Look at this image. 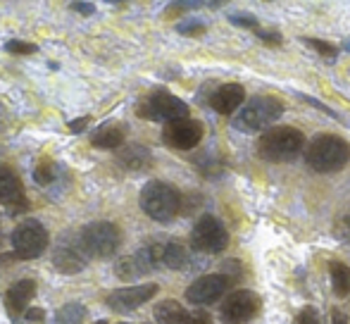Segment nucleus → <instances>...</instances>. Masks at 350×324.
Returning a JSON list of instances; mask_svg holds the SVG:
<instances>
[{"label":"nucleus","mask_w":350,"mask_h":324,"mask_svg":"<svg viewBox=\"0 0 350 324\" xmlns=\"http://www.w3.org/2000/svg\"><path fill=\"white\" fill-rule=\"evenodd\" d=\"M258 308H260L258 293L248 291V288H241V291H234L226 298L219 315L224 324H243L258 312Z\"/></svg>","instance_id":"12"},{"label":"nucleus","mask_w":350,"mask_h":324,"mask_svg":"<svg viewBox=\"0 0 350 324\" xmlns=\"http://www.w3.org/2000/svg\"><path fill=\"white\" fill-rule=\"evenodd\" d=\"M43 317H46V312H43L41 308H29V310L24 312V320L27 322H41Z\"/></svg>","instance_id":"34"},{"label":"nucleus","mask_w":350,"mask_h":324,"mask_svg":"<svg viewBox=\"0 0 350 324\" xmlns=\"http://www.w3.org/2000/svg\"><path fill=\"white\" fill-rule=\"evenodd\" d=\"M281 115H284V105H281L279 98L258 96L236 112L234 126L243 134H255V131L269 129Z\"/></svg>","instance_id":"4"},{"label":"nucleus","mask_w":350,"mask_h":324,"mask_svg":"<svg viewBox=\"0 0 350 324\" xmlns=\"http://www.w3.org/2000/svg\"><path fill=\"white\" fill-rule=\"evenodd\" d=\"M162 141L174 150H191L203 141V124L191 117L167 122L162 129Z\"/></svg>","instance_id":"10"},{"label":"nucleus","mask_w":350,"mask_h":324,"mask_svg":"<svg viewBox=\"0 0 350 324\" xmlns=\"http://www.w3.org/2000/svg\"><path fill=\"white\" fill-rule=\"evenodd\" d=\"M229 22L236 24V27H245V29H260L258 27V19L250 17V14H241V12H231L229 14Z\"/></svg>","instance_id":"29"},{"label":"nucleus","mask_w":350,"mask_h":324,"mask_svg":"<svg viewBox=\"0 0 350 324\" xmlns=\"http://www.w3.org/2000/svg\"><path fill=\"white\" fill-rule=\"evenodd\" d=\"M107 3H115V5H122V3H126V0H107Z\"/></svg>","instance_id":"39"},{"label":"nucleus","mask_w":350,"mask_h":324,"mask_svg":"<svg viewBox=\"0 0 350 324\" xmlns=\"http://www.w3.org/2000/svg\"><path fill=\"white\" fill-rule=\"evenodd\" d=\"M96 324H107V322H96Z\"/></svg>","instance_id":"41"},{"label":"nucleus","mask_w":350,"mask_h":324,"mask_svg":"<svg viewBox=\"0 0 350 324\" xmlns=\"http://www.w3.org/2000/svg\"><path fill=\"white\" fill-rule=\"evenodd\" d=\"M0 203L8 205L12 215H19L29 208L22 179H19L17 172L8 165H0Z\"/></svg>","instance_id":"15"},{"label":"nucleus","mask_w":350,"mask_h":324,"mask_svg":"<svg viewBox=\"0 0 350 324\" xmlns=\"http://www.w3.org/2000/svg\"><path fill=\"white\" fill-rule=\"evenodd\" d=\"M10 241H12V250L19 260H33L38 255H43L51 237H48L46 227L38 219H27V222L14 227Z\"/></svg>","instance_id":"6"},{"label":"nucleus","mask_w":350,"mask_h":324,"mask_svg":"<svg viewBox=\"0 0 350 324\" xmlns=\"http://www.w3.org/2000/svg\"><path fill=\"white\" fill-rule=\"evenodd\" d=\"M305 162L319 174L341 172L350 162V144L336 134H319L305 148Z\"/></svg>","instance_id":"1"},{"label":"nucleus","mask_w":350,"mask_h":324,"mask_svg":"<svg viewBox=\"0 0 350 324\" xmlns=\"http://www.w3.org/2000/svg\"><path fill=\"white\" fill-rule=\"evenodd\" d=\"M160 262L170 269H184L189 265V250L179 241L160 243Z\"/></svg>","instance_id":"21"},{"label":"nucleus","mask_w":350,"mask_h":324,"mask_svg":"<svg viewBox=\"0 0 350 324\" xmlns=\"http://www.w3.org/2000/svg\"><path fill=\"white\" fill-rule=\"evenodd\" d=\"M117 160H120L122 167L126 170H134V172H141V170H148L152 165V155L146 146H139V144H131V146H124V148L117 153Z\"/></svg>","instance_id":"18"},{"label":"nucleus","mask_w":350,"mask_h":324,"mask_svg":"<svg viewBox=\"0 0 350 324\" xmlns=\"http://www.w3.org/2000/svg\"><path fill=\"white\" fill-rule=\"evenodd\" d=\"M300 41H303L308 48H314V51H317L322 57H327V60H336L338 48H336V46H332V43L322 41V38H300Z\"/></svg>","instance_id":"25"},{"label":"nucleus","mask_w":350,"mask_h":324,"mask_svg":"<svg viewBox=\"0 0 350 324\" xmlns=\"http://www.w3.org/2000/svg\"><path fill=\"white\" fill-rule=\"evenodd\" d=\"M346 51H350V41H346Z\"/></svg>","instance_id":"40"},{"label":"nucleus","mask_w":350,"mask_h":324,"mask_svg":"<svg viewBox=\"0 0 350 324\" xmlns=\"http://www.w3.org/2000/svg\"><path fill=\"white\" fill-rule=\"evenodd\" d=\"M155 320L157 324H191V315L181 303L167 298L155 306Z\"/></svg>","instance_id":"19"},{"label":"nucleus","mask_w":350,"mask_h":324,"mask_svg":"<svg viewBox=\"0 0 350 324\" xmlns=\"http://www.w3.org/2000/svg\"><path fill=\"white\" fill-rule=\"evenodd\" d=\"M33 296H36V282H33V279H22V282H17L14 286H10L5 301H8L10 312L19 315V312L27 310V306L33 301Z\"/></svg>","instance_id":"17"},{"label":"nucleus","mask_w":350,"mask_h":324,"mask_svg":"<svg viewBox=\"0 0 350 324\" xmlns=\"http://www.w3.org/2000/svg\"><path fill=\"white\" fill-rule=\"evenodd\" d=\"M203 3H198V0H176V3H172L170 8L165 10L167 17H179V14L184 12H191V10H198Z\"/></svg>","instance_id":"26"},{"label":"nucleus","mask_w":350,"mask_h":324,"mask_svg":"<svg viewBox=\"0 0 350 324\" xmlns=\"http://www.w3.org/2000/svg\"><path fill=\"white\" fill-rule=\"evenodd\" d=\"M305 148V136L295 126H272L260 136L258 153L267 162H288Z\"/></svg>","instance_id":"3"},{"label":"nucleus","mask_w":350,"mask_h":324,"mask_svg":"<svg viewBox=\"0 0 350 324\" xmlns=\"http://www.w3.org/2000/svg\"><path fill=\"white\" fill-rule=\"evenodd\" d=\"M136 115L150 122H174L189 117V105L167 91H152L136 105Z\"/></svg>","instance_id":"5"},{"label":"nucleus","mask_w":350,"mask_h":324,"mask_svg":"<svg viewBox=\"0 0 350 324\" xmlns=\"http://www.w3.org/2000/svg\"><path fill=\"white\" fill-rule=\"evenodd\" d=\"M88 258L91 255L86 253L81 241V234L79 237H72V234H65L60 241L53 248V267L62 274H77L86 267Z\"/></svg>","instance_id":"9"},{"label":"nucleus","mask_w":350,"mask_h":324,"mask_svg":"<svg viewBox=\"0 0 350 324\" xmlns=\"http://www.w3.org/2000/svg\"><path fill=\"white\" fill-rule=\"evenodd\" d=\"M176 31H179L181 36H203L205 22H200V19H189V22L176 24Z\"/></svg>","instance_id":"27"},{"label":"nucleus","mask_w":350,"mask_h":324,"mask_svg":"<svg viewBox=\"0 0 350 324\" xmlns=\"http://www.w3.org/2000/svg\"><path fill=\"white\" fill-rule=\"evenodd\" d=\"M243 100H245V88L241 83H224V86H219L212 93L210 105L219 115H234L236 110H241Z\"/></svg>","instance_id":"16"},{"label":"nucleus","mask_w":350,"mask_h":324,"mask_svg":"<svg viewBox=\"0 0 350 324\" xmlns=\"http://www.w3.org/2000/svg\"><path fill=\"white\" fill-rule=\"evenodd\" d=\"M91 122V117H79V120H74V122H70V131H74V134H79V131H83L86 129V124Z\"/></svg>","instance_id":"35"},{"label":"nucleus","mask_w":350,"mask_h":324,"mask_svg":"<svg viewBox=\"0 0 350 324\" xmlns=\"http://www.w3.org/2000/svg\"><path fill=\"white\" fill-rule=\"evenodd\" d=\"M5 51L12 53V55H33L38 51L33 43H27V41H8L5 43Z\"/></svg>","instance_id":"28"},{"label":"nucleus","mask_w":350,"mask_h":324,"mask_svg":"<svg viewBox=\"0 0 350 324\" xmlns=\"http://www.w3.org/2000/svg\"><path fill=\"white\" fill-rule=\"evenodd\" d=\"M72 10H74V12H79V14H83V17H88V14L96 12V5H91V3H72Z\"/></svg>","instance_id":"33"},{"label":"nucleus","mask_w":350,"mask_h":324,"mask_svg":"<svg viewBox=\"0 0 350 324\" xmlns=\"http://www.w3.org/2000/svg\"><path fill=\"white\" fill-rule=\"evenodd\" d=\"M338 234H341V239L346 243H350V210L346 215H343V219H341V224H338Z\"/></svg>","instance_id":"32"},{"label":"nucleus","mask_w":350,"mask_h":324,"mask_svg":"<svg viewBox=\"0 0 350 324\" xmlns=\"http://www.w3.org/2000/svg\"><path fill=\"white\" fill-rule=\"evenodd\" d=\"M83 248L91 258H110L122 243V234L112 222H91L81 229Z\"/></svg>","instance_id":"7"},{"label":"nucleus","mask_w":350,"mask_h":324,"mask_svg":"<svg viewBox=\"0 0 350 324\" xmlns=\"http://www.w3.org/2000/svg\"><path fill=\"white\" fill-rule=\"evenodd\" d=\"M334 324H348V320L343 317L341 310H334Z\"/></svg>","instance_id":"37"},{"label":"nucleus","mask_w":350,"mask_h":324,"mask_svg":"<svg viewBox=\"0 0 350 324\" xmlns=\"http://www.w3.org/2000/svg\"><path fill=\"white\" fill-rule=\"evenodd\" d=\"M191 245H193L198 253H208V255L221 253V250L229 245V232H226V227L215 215H203V217L193 224Z\"/></svg>","instance_id":"8"},{"label":"nucleus","mask_w":350,"mask_h":324,"mask_svg":"<svg viewBox=\"0 0 350 324\" xmlns=\"http://www.w3.org/2000/svg\"><path fill=\"white\" fill-rule=\"evenodd\" d=\"M91 144L100 150H115L124 144V129L117 124H103L100 129L93 131Z\"/></svg>","instance_id":"20"},{"label":"nucleus","mask_w":350,"mask_h":324,"mask_svg":"<svg viewBox=\"0 0 350 324\" xmlns=\"http://www.w3.org/2000/svg\"><path fill=\"white\" fill-rule=\"evenodd\" d=\"M55 320L57 324H79L81 320H86V308L81 303H67L57 310Z\"/></svg>","instance_id":"23"},{"label":"nucleus","mask_w":350,"mask_h":324,"mask_svg":"<svg viewBox=\"0 0 350 324\" xmlns=\"http://www.w3.org/2000/svg\"><path fill=\"white\" fill-rule=\"evenodd\" d=\"M224 3H229V0H210V5L212 8H221Z\"/></svg>","instance_id":"38"},{"label":"nucleus","mask_w":350,"mask_h":324,"mask_svg":"<svg viewBox=\"0 0 350 324\" xmlns=\"http://www.w3.org/2000/svg\"><path fill=\"white\" fill-rule=\"evenodd\" d=\"M53 179H55V162L43 158L36 167H33V181L41 186H48Z\"/></svg>","instance_id":"24"},{"label":"nucleus","mask_w":350,"mask_h":324,"mask_svg":"<svg viewBox=\"0 0 350 324\" xmlns=\"http://www.w3.org/2000/svg\"><path fill=\"white\" fill-rule=\"evenodd\" d=\"M329 272H332V286L336 296H348L350 293V267L343 262H332L329 265Z\"/></svg>","instance_id":"22"},{"label":"nucleus","mask_w":350,"mask_h":324,"mask_svg":"<svg viewBox=\"0 0 350 324\" xmlns=\"http://www.w3.org/2000/svg\"><path fill=\"white\" fill-rule=\"evenodd\" d=\"M157 293V284H139V286H124L117 288L107 296V308L115 312H131L148 303Z\"/></svg>","instance_id":"14"},{"label":"nucleus","mask_w":350,"mask_h":324,"mask_svg":"<svg viewBox=\"0 0 350 324\" xmlns=\"http://www.w3.org/2000/svg\"><path fill=\"white\" fill-rule=\"evenodd\" d=\"M160 243H150L146 248L136 250L134 255L120 260L115 267L117 277L120 279H139L146 277L148 272H152L155 267H160Z\"/></svg>","instance_id":"11"},{"label":"nucleus","mask_w":350,"mask_h":324,"mask_svg":"<svg viewBox=\"0 0 350 324\" xmlns=\"http://www.w3.org/2000/svg\"><path fill=\"white\" fill-rule=\"evenodd\" d=\"M300 324H319V315L314 308H305L303 312H300Z\"/></svg>","instance_id":"31"},{"label":"nucleus","mask_w":350,"mask_h":324,"mask_svg":"<svg viewBox=\"0 0 350 324\" xmlns=\"http://www.w3.org/2000/svg\"><path fill=\"white\" fill-rule=\"evenodd\" d=\"M229 282L231 279L226 274H205L186 288V301H191L193 306H210L224 296Z\"/></svg>","instance_id":"13"},{"label":"nucleus","mask_w":350,"mask_h":324,"mask_svg":"<svg viewBox=\"0 0 350 324\" xmlns=\"http://www.w3.org/2000/svg\"><path fill=\"white\" fill-rule=\"evenodd\" d=\"M191 324H210L208 312H196V315H191Z\"/></svg>","instance_id":"36"},{"label":"nucleus","mask_w":350,"mask_h":324,"mask_svg":"<svg viewBox=\"0 0 350 324\" xmlns=\"http://www.w3.org/2000/svg\"><path fill=\"white\" fill-rule=\"evenodd\" d=\"M141 210L155 222H170L181 210V193L167 181H148L141 189Z\"/></svg>","instance_id":"2"},{"label":"nucleus","mask_w":350,"mask_h":324,"mask_svg":"<svg viewBox=\"0 0 350 324\" xmlns=\"http://www.w3.org/2000/svg\"><path fill=\"white\" fill-rule=\"evenodd\" d=\"M260 41H265L267 46H281V33L279 31H262V29H255Z\"/></svg>","instance_id":"30"}]
</instances>
